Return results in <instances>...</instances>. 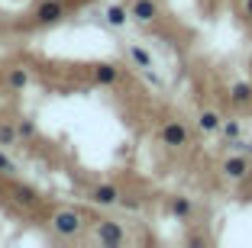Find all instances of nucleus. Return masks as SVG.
I'll return each mask as SVG.
<instances>
[{"instance_id": "1", "label": "nucleus", "mask_w": 252, "mask_h": 248, "mask_svg": "<svg viewBox=\"0 0 252 248\" xmlns=\"http://www.w3.org/2000/svg\"><path fill=\"white\" fill-rule=\"evenodd\" d=\"M49 232L59 235V239H78V235L88 229V219H84L81 210H74V206H55L49 213Z\"/></svg>"}, {"instance_id": "2", "label": "nucleus", "mask_w": 252, "mask_h": 248, "mask_svg": "<svg viewBox=\"0 0 252 248\" xmlns=\"http://www.w3.org/2000/svg\"><path fill=\"white\" fill-rule=\"evenodd\" d=\"M191 126L185 123V119H178V116H171V119H165L162 126H158V142H162L165 148H171V152H185L188 145H191Z\"/></svg>"}, {"instance_id": "3", "label": "nucleus", "mask_w": 252, "mask_h": 248, "mask_svg": "<svg viewBox=\"0 0 252 248\" xmlns=\"http://www.w3.org/2000/svg\"><path fill=\"white\" fill-rule=\"evenodd\" d=\"M220 177L223 181H230V184H243V181H249L252 177V155H246V152H233V155H226V158L220 161Z\"/></svg>"}, {"instance_id": "4", "label": "nucleus", "mask_w": 252, "mask_h": 248, "mask_svg": "<svg viewBox=\"0 0 252 248\" xmlns=\"http://www.w3.org/2000/svg\"><path fill=\"white\" fill-rule=\"evenodd\" d=\"M91 232H94V239L100 242V245H110V248H120V245L129 242L126 229L120 226L117 219H94V222H91Z\"/></svg>"}, {"instance_id": "5", "label": "nucleus", "mask_w": 252, "mask_h": 248, "mask_svg": "<svg viewBox=\"0 0 252 248\" xmlns=\"http://www.w3.org/2000/svg\"><path fill=\"white\" fill-rule=\"evenodd\" d=\"M123 197H126V190L120 187V184H113V181H100V184H94V187L88 190V200L94 206H100V210H113V206H120Z\"/></svg>"}, {"instance_id": "6", "label": "nucleus", "mask_w": 252, "mask_h": 248, "mask_svg": "<svg viewBox=\"0 0 252 248\" xmlns=\"http://www.w3.org/2000/svg\"><path fill=\"white\" fill-rule=\"evenodd\" d=\"M68 16V0H39L32 10V26H55Z\"/></svg>"}, {"instance_id": "7", "label": "nucleus", "mask_w": 252, "mask_h": 248, "mask_svg": "<svg viewBox=\"0 0 252 248\" xmlns=\"http://www.w3.org/2000/svg\"><path fill=\"white\" fill-rule=\"evenodd\" d=\"M10 200H13L16 206H23V210H30V213L42 206V193H39L32 184H23V181L10 184Z\"/></svg>"}, {"instance_id": "8", "label": "nucleus", "mask_w": 252, "mask_h": 248, "mask_svg": "<svg viewBox=\"0 0 252 248\" xmlns=\"http://www.w3.org/2000/svg\"><path fill=\"white\" fill-rule=\"evenodd\" d=\"M158 16H162L158 0H133L129 3V20L139 23V26H156Z\"/></svg>"}, {"instance_id": "9", "label": "nucleus", "mask_w": 252, "mask_h": 248, "mask_svg": "<svg viewBox=\"0 0 252 248\" xmlns=\"http://www.w3.org/2000/svg\"><path fill=\"white\" fill-rule=\"evenodd\" d=\"M30 84H32V71L26 65H10L7 74H3V87L10 94H23V90H30Z\"/></svg>"}, {"instance_id": "10", "label": "nucleus", "mask_w": 252, "mask_h": 248, "mask_svg": "<svg viewBox=\"0 0 252 248\" xmlns=\"http://www.w3.org/2000/svg\"><path fill=\"white\" fill-rule=\"evenodd\" d=\"M91 84L94 87H117L120 84V68L113 61H97L91 65Z\"/></svg>"}, {"instance_id": "11", "label": "nucleus", "mask_w": 252, "mask_h": 248, "mask_svg": "<svg viewBox=\"0 0 252 248\" xmlns=\"http://www.w3.org/2000/svg\"><path fill=\"white\" fill-rule=\"evenodd\" d=\"M194 213H197V203H194L188 193H175V197H168V216H175L178 222H191Z\"/></svg>"}, {"instance_id": "12", "label": "nucleus", "mask_w": 252, "mask_h": 248, "mask_svg": "<svg viewBox=\"0 0 252 248\" xmlns=\"http://www.w3.org/2000/svg\"><path fill=\"white\" fill-rule=\"evenodd\" d=\"M226 100L233 110H249L252 107V84L249 81H233L226 87Z\"/></svg>"}, {"instance_id": "13", "label": "nucleus", "mask_w": 252, "mask_h": 248, "mask_svg": "<svg viewBox=\"0 0 252 248\" xmlns=\"http://www.w3.org/2000/svg\"><path fill=\"white\" fill-rule=\"evenodd\" d=\"M197 132L200 136H214V132H220V123H223V113L220 110H214V107H204V110H197Z\"/></svg>"}, {"instance_id": "14", "label": "nucleus", "mask_w": 252, "mask_h": 248, "mask_svg": "<svg viewBox=\"0 0 252 248\" xmlns=\"http://www.w3.org/2000/svg\"><path fill=\"white\" fill-rule=\"evenodd\" d=\"M126 58L133 61L136 71H152V68H156V61H152V52L142 49L139 42H129V45H126Z\"/></svg>"}, {"instance_id": "15", "label": "nucleus", "mask_w": 252, "mask_h": 248, "mask_svg": "<svg viewBox=\"0 0 252 248\" xmlns=\"http://www.w3.org/2000/svg\"><path fill=\"white\" fill-rule=\"evenodd\" d=\"M104 23L110 29H123L126 23H129V7L126 3H107L104 7Z\"/></svg>"}, {"instance_id": "16", "label": "nucleus", "mask_w": 252, "mask_h": 248, "mask_svg": "<svg viewBox=\"0 0 252 248\" xmlns=\"http://www.w3.org/2000/svg\"><path fill=\"white\" fill-rule=\"evenodd\" d=\"M13 126H16V136H20L23 145H30V142H36V139H39V126H36V119L23 116V119H16Z\"/></svg>"}, {"instance_id": "17", "label": "nucleus", "mask_w": 252, "mask_h": 248, "mask_svg": "<svg viewBox=\"0 0 252 248\" xmlns=\"http://www.w3.org/2000/svg\"><path fill=\"white\" fill-rule=\"evenodd\" d=\"M16 145H23L20 136H16V126L0 119V148H16Z\"/></svg>"}, {"instance_id": "18", "label": "nucleus", "mask_w": 252, "mask_h": 248, "mask_svg": "<svg viewBox=\"0 0 252 248\" xmlns=\"http://www.w3.org/2000/svg\"><path fill=\"white\" fill-rule=\"evenodd\" d=\"M220 136H223V142L230 145V142H236L239 136H243V123L239 119H223L220 123Z\"/></svg>"}, {"instance_id": "19", "label": "nucleus", "mask_w": 252, "mask_h": 248, "mask_svg": "<svg viewBox=\"0 0 252 248\" xmlns=\"http://www.w3.org/2000/svg\"><path fill=\"white\" fill-rule=\"evenodd\" d=\"M16 171H20V168H16V161L7 155V148H0V177H10V181H13Z\"/></svg>"}, {"instance_id": "20", "label": "nucleus", "mask_w": 252, "mask_h": 248, "mask_svg": "<svg viewBox=\"0 0 252 248\" xmlns=\"http://www.w3.org/2000/svg\"><path fill=\"white\" fill-rule=\"evenodd\" d=\"M120 210H129V213H139L142 210V200H136V197H129V193H126L123 200H120Z\"/></svg>"}, {"instance_id": "21", "label": "nucleus", "mask_w": 252, "mask_h": 248, "mask_svg": "<svg viewBox=\"0 0 252 248\" xmlns=\"http://www.w3.org/2000/svg\"><path fill=\"white\" fill-rule=\"evenodd\" d=\"M243 16H246V20H252V0H243Z\"/></svg>"}, {"instance_id": "22", "label": "nucleus", "mask_w": 252, "mask_h": 248, "mask_svg": "<svg viewBox=\"0 0 252 248\" xmlns=\"http://www.w3.org/2000/svg\"><path fill=\"white\" fill-rule=\"evenodd\" d=\"M243 152H246V155H252V142H246V145H243Z\"/></svg>"}]
</instances>
